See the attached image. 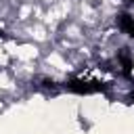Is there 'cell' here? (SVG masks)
Segmentation results:
<instances>
[{"mask_svg": "<svg viewBox=\"0 0 134 134\" xmlns=\"http://www.w3.org/2000/svg\"><path fill=\"white\" fill-rule=\"evenodd\" d=\"M65 88L69 92H75V94H96V92H103L107 90V86L98 80H84V77H71L65 82Z\"/></svg>", "mask_w": 134, "mask_h": 134, "instance_id": "6da1fadb", "label": "cell"}, {"mask_svg": "<svg viewBox=\"0 0 134 134\" xmlns=\"http://www.w3.org/2000/svg\"><path fill=\"white\" fill-rule=\"evenodd\" d=\"M117 25H119V29H121L124 34H128L130 38H134V17H132V15L121 13V15L117 17Z\"/></svg>", "mask_w": 134, "mask_h": 134, "instance_id": "7a4b0ae2", "label": "cell"}, {"mask_svg": "<svg viewBox=\"0 0 134 134\" xmlns=\"http://www.w3.org/2000/svg\"><path fill=\"white\" fill-rule=\"evenodd\" d=\"M119 65H121L124 75H126V77H132V54H130L126 48L119 52Z\"/></svg>", "mask_w": 134, "mask_h": 134, "instance_id": "3957f363", "label": "cell"}, {"mask_svg": "<svg viewBox=\"0 0 134 134\" xmlns=\"http://www.w3.org/2000/svg\"><path fill=\"white\" fill-rule=\"evenodd\" d=\"M132 100H134V90H132Z\"/></svg>", "mask_w": 134, "mask_h": 134, "instance_id": "277c9868", "label": "cell"}, {"mask_svg": "<svg viewBox=\"0 0 134 134\" xmlns=\"http://www.w3.org/2000/svg\"><path fill=\"white\" fill-rule=\"evenodd\" d=\"M130 2H134V0H130Z\"/></svg>", "mask_w": 134, "mask_h": 134, "instance_id": "5b68a950", "label": "cell"}]
</instances>
